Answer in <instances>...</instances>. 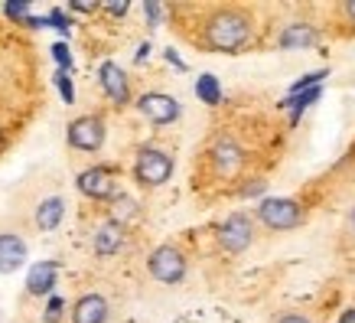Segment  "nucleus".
I'll return each mask as SVG.
<instances>
[{
	"instance_id": "nucleus-14",
	"label": "nucleus",
	"mask_w": 355,
	"mask_h": 323,
	"mask_svg": "<svg viewBox=\"0 0 355 323\" xmlns=\"http://www.w3.org/2000/svg\"><path fill=\"white\" fill-rule=\"evenodd\" d=\"M55 278H59V265L55 261H40V265H33L30 274H26V291L36 294V297H43L55 288Z\"/></svg>"
},
{
	"instance_id": "nucleus-3",
	"label": "nucleus",
	"mask_w": 355,
	"mask_h": 323,
	"mask_svg": "<svg viewBox=\"0 0 355 323\" xmlns=\"http://www.w3.org/2000/svg\"><path fill=\"white\" fill-rule=\"evenodd\" d=\"M147 268H150L153 281H160V284H180L186 278V258L180 248L173 245H160L150 251V258H147Z\"/></svg>"
},
{
	"instance_id": "nucleus-2",
	"label": "nucleus",
	"mask_w": 355,
	"mask_h": 323,
	"mask_svg": "<svg viewBox=\"0 0 355 323\" xmlns=\"http://www.w3.org/2000/svg\"><path fill=\"white\" fill-rule=\"evenodd\" d=\"M134 176H137L140 186H163L173 176V157L160 147H144L137 154V167H134Z\"/></svg>"
},
{
	"instance_id": "nucleus-24",
	"label": "nucleus",
	"mask_w": 355,
	"mask_h": 323,
	"mask_svg": "<svg viewBox=\"0 0 355 323\" xmlns=\"http://www.w3.org/2000/svg\"><path fill=\"white\" fill-rule=\"evenodd\" d=\"M3 10L10 13V17H26V10H30V7H26V3H7Z\"/></svg>"
},
{
	"instance_id": "nucleus-30",
	"label": "nucleus",
	"mask_w": 355,
	"mask_h": 323,
	"mask_svg": "<svg viewBox=\"0 0 355 323\" xmlns=\"http://www.w3.org/2000/svg\"><path fill=\"white\" fill-rule=\"evenodd\" d=\"M72 10H82V13H88V10H95V3H72Z\"/></svg>"
},
{
	"instance_id": "nucleus-28",
	"label": "nucleus",
	"mask_w": 355,
	"mask_h": 323,
	"mask_svg": "<svg viewBox=\"0 0 355 323\" xmlns=\"http://www.w3.org/2000/svg\"><path fill=\"white\" fill-rule=\"evenodd\" d=\"M339 323H355V307H349V310L339 317Z\"/></svg>"
},
{
	"instance_id": "nucleus-27",
	"label": "nucleus",
	"mask_w": 355,
	"mask_h": 323,
	"mask_svg": "<svg viewBox=\"0 0 355 323\" xmlns=\"http://www.w3.org/2000/svg\"><path fill=\"white\" fill-rule=\"evenodd\" d=\"M49 23H53V26H59V30H69V20H65L62 13L59 10H53V17H49Z\"/></svg>"
},
{
	"instance_id": "nucleus-25",
	"label": "nucleus",
	"mask_w": 355,
	"mask_h": 323,
	"mask_svg": "<svg viewBox=\"0 0 355 323\" xmlns=\"http://www.w3.org/2000/svg\"><path fill=\"white\" fill-rule=\"evenodd\" d=\"M277 323H310L303 313H284V317H277Z\"/></svg>"
},
{
	"instance_id": "nucleus-4",
	"label": "nucleus",
	"mask_w": 355,
	"mask_h": 323,
	"mask_svg": "<svg viewBox=\"0 0 355 323\" xmlns=\"http://www.w3.org/2000/svg\"><path fill=\"white\" fill-rule=\"evenodd\" d=\"M258 219L264 222L268 229H297L303 222V209L300 203H293V199H284V196H274V199H264L258 206Z\"/></svg>"
},
{
	"instance_id": "nucleus-29",
	"label": "nucleus",
	"mask_w": 355,
	"mask_h": 323,
	"mask_svg": "<svg viewBox=\"0 0 355 323\" xmlns=\"http://www.w3.org/2000/svg\"><path fill=\"white\" fill-rule=\"evenodd\" d=\"M261 190H264V183H251V186H245V193H248V196H258Z\"/></svg>"
},
{
	"instance_id": "nucleus-5",
	"label": "nucleus",
	"mask_w": 355,
	"mask_h": 323,
	"mask_svg": "<svg viewBox=\"0 0 355 323\" xmlns=\"http://www.w3.org/2000/svg\"><path fill=\"white\" fill-rule=\"evenodd\" d=\"M251 242H254V226H251V219L245 213H232L218 229V245L225 248L228 255L245 251Z\"/></svg>"
},
{
	"instance_id": "nucleus-13",
	"label": "nucleus",
	"mask_w": 355,
	"mask_h": 323,
	"mask_svg": "<svg viewBox=\"0 0 355 323\" xmlns=\"http://www.w3.org/2000/svg\"><path fill=\"white\" fill-rule=\"evenodd\" d=\"M121 248H124V226L114 222V219H108V222L95 232V255L111 258V255H118Z\"/></svg>"
},
{
	"instance_id": "nucleus-6",
	"label": "nucleus",
	"mask_w": 355,
	"mask_h": 323,
	"mask_svg": "<svg viewBox=\"0 0 355 323\" xmlns=\"http://www.w3.org/2000/svg\"><path fill=\"white\" fill-rule=\"evenodd\" d=\"M69 144L76 151H88V154L101 151V144H105V121L98 118V115L76 118L69 124Z\"/></svg>"
},
{
	"instance_id": "nucleus-9",
	"label": "nucleus",
	"mask_w": 355,
	"mask_h": 323,
	"mask_svg": "<svg viewBox=\"0 0 355 323\" xmlns=\"http://www.w3.org/2000/svg\"><path fill=\"white\" fill-rule=\"evenodd\" d=\"M212 163H216L218 173H225V176H232V173L241 170V163H245V151H241V144L232 138H218L216 144H212Z\"/></svg>"
},
{
	"instance_id": "nucleus-1",
	"label": "nucleus",
	"mask_w": 355,
	"mask_h": 323,
	"mask_svg": "<svg viewBox=\"0 0 355 323\" xmlns=\"http://www.w3.org/2000/svg\"><path fill=\"white\" fill-rule=\"evenodd\" d=\"M251 40V20L238 10H222L205 23V43L218 53H238Z\"/></svg>"
},
{
	"instance_id": "nucleus-26",
	"label": "nucleus",
	"mask_w": 355,
	"mask_h": 323,
	"mask_svg": "<svg viewBox=\"0 0 355 323\" xmlns=\"http://www.w3.org/2000/svg\"><path fill=\"white\" fill-rule=\"evenodd\" d=\"M105 10L114 13V17H124V13H128V3H124V0H121V3H105Z\"/></svg>"
},
{
	"instance_id": "nucleus-20",
	"label": "nucleus",
	"mask_w": 355,
	"mask_h": 323,
	"mask_svg": "<svg viewBox=\"0 0 355 323\" xmlns=\"http://www.w3.org/2000/svg\"><path fill=\"white\" fill-rule=\"evenodd\" d=\"M118 203H121V209H114V222H121V215H134V213H137V203H134V199H128V196H118Z\"/></svg>"
},
{
	"instance_id": "nucleus-23",
	"label": "nucleus",
	"mask_w": 355,
	"mask_h": 323,
	"mask_svg": "<svg viewBox=\"0 0 355 323\" xmlns=\"http://www.w3.org/2000/svg\"><path fill=\"white\" fill-rule=\"evenodd\" d=\"M53 56H55V63L69 69V63H72V59H69V49H65V43H55L53 46Z\"/></svg>"
},
{
	"instance_id": "nucleus-19",
	"label": "nucleus",
	"mask_w": 355,
	"mask_h": 323,
	"mask_svg": "<svg viewBox=\"0 0 355 323\" xmlns=\"http://www.w3.org/2000/svg\"><path fill=\"white\" fill-rule=\"evenodd\" d=\"M62 307H65L62 297H49V304H46V317H43V323H59V320H62Z\"/></svg>"
},
{
	"instance_id": "nucleus-7",
	"label": "nucleus",
	"mask_w": 355,
	"mask_h": 323,
	"mask_svg": "<svg viewBox=\"0 0 355 323\" xmlns=\"http://www.w3.org/2000/svg\"><path fill=\"white\" fill-rule=\"evenodd\" d=\"M137 108L153 121V124H173V121L180 118V101L173 95H163V92H147V95H140Z\"/></svg>"
},
{
	"instance_id": "nucleus-10",
	"label": "nucleus",
	"mask_w": 355,
	"mask_h": 323,
	"mask_svg": "<svg viewBox=\"0 0 355 323\" xmlns=\"http://www.w3.org/2000/svg\"><path fill=\"white\" fill-rule=\"evenodd\" d=\"M98 78H101V88L105 95L114 101V105H128L130 101V85H128V76L121 72L114 63H105L98 69Z\"/></svg>"
},
{
	"instance_id": "nucleus-17",
	"label": "nucleus",
	"mask_w": 355,
	"mask_h": 323,
	"mask_svg": "<svg viewBox=\"0 0 355 323\" xmlns=\"http://www.w3.org/2000/svg\"><path fill=\"white\" fill-rule=\"evenodd\" d=\"M196 95H199V101H205V105H218L222 101V85H218L216 76H199L196 78Z\"/></svg>"
},
{
	"instance_id": "nucleus-18",
	"label": "nucleus",
	"mask_w": 355,
	"mask_h": 323,
	"mask_svg": "<svg viewBox=\"0 0 355 323\" xmlns=\"http://www.w3.org/2000/svg\"><path fill=\"white\" fill-rule=\"evenodd\" d=\"M316 98H320V88H306V92H297V95L287 98V105L293 108V118H300V111L310 105V101H316Z\"/></svg>"
},
{
	"instance_id": "nucleus-16",
	"label": "nucleus",
	"mask_w": 355,
	"mask_h": 323,
	"mask_svg": "<svg viewBox=\"0 0 355 323\" xmlns=\"http://www.w3.org/2000/svg\"><path fill=\"white\" fill-rule=\"evenodd\" d=\"M313 43H316V30L306 26V23H293V26H287L284 36H280V46H284V49H306V46H313Z\"/></svg>"
},
{
	"instance_id": "nucleus-21",
	"label": "nucleus",
	"mask_w": 355,
	"mask_h": 323,
	"mask_svg": "<svg viewBox=\"0 0 355 323\" xmlns=\"http://www.w3.org/2000/svg\"><path fill=\"white\" fill-rule=\"evenodd\" d=\"M55 85H59V92H62V98H65V105H72V82H69V76H65V72H59V76H55Z\"/></svg>"
},
{
	"instance_id": "nucleus-12",
	"label": "nucleus",
	"mask_w": 355,
	"mask_h": 323,
	"mask_svg": "<svg viewBox=\"0 0 355 323\" xmlns=\"http://www.w3.org/2000/svg\"><path fill=\"white\" fill-rule=\"evenodd\" d=\"M108 320V301L101 294H85L72 307V323H105Z\"/></svg>"
},
{
	"instance_id": "nucleus-32",
	"label": "nucleus",
	"mask_w": 355,
	"mask_h": 323,
	"mask_svg": "<svg viewBox=\"0 0 355 323\" xmlns=\"http://www.w3.org/2000/svg\"><path fill=\"white\" fill-rule=\"evenodd\" d=\"M352 229H355V209H352Z\"/></svg>"
},
{
	"instance_id": "nucleus-11",
	"label": "nucleus",
	"mask_w": 355,
	"mask_h": 323,
	"mask_svg": "<svg viewBox=\"0 0 355 323\" xmlns=\"http://www.w3.org/2000/svg\"><path fill=\"white\" fill-rule=\"evenodd\" d=\"M26 261V242L13 232L0 235V274H13L17 268H23Z\"/></svg>"
},
{
	"instance_id": "nucleus-15",
	"label": "nucleus",
	"mask_w": 355,
	"mask_h": 323,
	"mask_svg": "<svg viewBox=\"0 0 355 323\" xmlns=\"http://www.w3.org/2000/svg\"><path fill=\"white\" fill-rule=\"evenodd\" d=\"M62 215H65V203L59 196H49V199H43L40 209H36V226L43 229V232H53V229L62 222Z\"/></svg>"
},
{
	"instance_id": "nucleus-22",
	"label": "nucleus",
	"mask_w": 355,
	"mask_h": 323,
	"mask_svg": "<svg viewBox=\"0 0 355 323\" xmlns=\"http://www.w3.org/2000/svg\"><path fill=\"white\" fill-rule=\"evenodd\" d=\"M144 13H147V20H150V26H160L163 7H157V3H147V7H144Z\"/></svg>"
},
{
	"instance_id": "nucleus-8",
	"label": "nucleus",
	"mask_w": 355,
	"mask_h": 323,
	"mask_svg": "<svg viewBox=\"0 0 355 323\" xmlns=\"http://www.w3.org/2000/svg\"><path fill=\"white\" fill-rule=\"evenodd\" d=\"M78 190L92 199H111L114 196V173L108 167H92V170L78 173Z\"/></svg>"
},
{
	"instance_id": "nucleus-31",
	"label": "nucleus",
	"mask_w": 355,
	"mask_h": 323,
	"mask_svg": "<svg viewBox=\"0 0 355 323\" xmlns=\"http://www.w3.org/2000/svg\"><path fill=\"white\" fill-rule=\"evenodd\" d=\"M345 13H349V17L355 20V0H352V3H345Z\"/></svg>"
}]
</instances>
